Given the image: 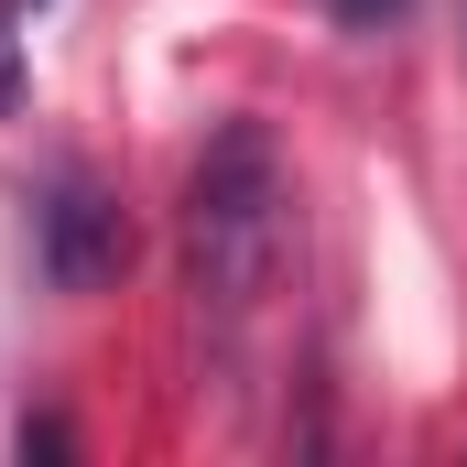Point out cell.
<instances>
[{"mask_svg":"<svg viewBox=\"0 0 467 467\" xmlns=\"http://www.w3.org/2000/svg\"><path fill=\"white\" fill-rule=\"evenodd\" d=\"M283 250H294L283 141L261 119H218L185 163V294L218 337H239L261 316V294L283 283Z\"/></svg>","mask_w":467,"mask_h":467,"instance_id":"obj_1","label":"cell"},{"mask_svg":"<svg viewBox=\"0 0 467 467\" xmlns=\"http://www.w3.org/2000/svg\"><path fill=\"white\" fill-rule=\"evenodd\" d=\"M33 261H44L55 294H109L141 261V229H130V207H119V185L99 163H55L44 174V196H33Z\"/></svg>","mask_w":467,"mask_h":467,"instance_id":"obj_2","label":"cell"},{"mask_svg":"<svg viewBox=\"0 0 467 467\" xmlns=\"http://www.w3.org/2000/svg\"><path fill=\"white\" fill-rule=\"evenodd\" d=\"M337 33H380V22H402V0H316Z\"/></svg>","mask_w":467,"mask_h":467,"instance_id":"obj_3","label":"cell"},{"mask_svg":"<svg viewBox=\"0 0 467 467\" xmlns=\"http://www.w3.org/2000/svg\"><path fill=\"white\" fill-rule=\"evenodd\" d=\"M11 446H22V457H66V446H77V435H66V424H55V413H22V435H11Z\"/></svg>","mask_w":467,"mask_h":467,"instance_id":"obj_4","label":"cell"},{"mask_svg":"<svg viewBox=\"0 0 467 467\" xmlns=\"http://www.w3.org/2000/svg\"><path fill=\"white\" fill-rule=\"evenodd\" d=\"M11 11H22V0H0V109L22 99V33H11Z\"/></svg>","mask_w":467,"mask_h":467,"instance_id":"obj_5","label":"cell"},{"mask_svg":"<svg viewBox=\"0 0 467 467\" xmlns=\"http://www.w3.org/2000/svg\"><path fill=\"white\" fill-rule=\"evenodd\" d=\"M33 11H44V0H33Z\"/></svg>","mask_w":467,"mask_h":467,"instance_id":"obj_6","label":"cell"},{"mask_svg":"<svg viewBox=\"0 0 467 467\" xmlns=\"http://www.w3.org/2000/svg\"><path fill=\"white\" fill-rule=\"evenodd\" d=\"M457 44H467V33H457Z\"/></svg>","mask_w":467,"mask_h":467,"instance_id":"obj_7","label":"cell"}]
</instances>
